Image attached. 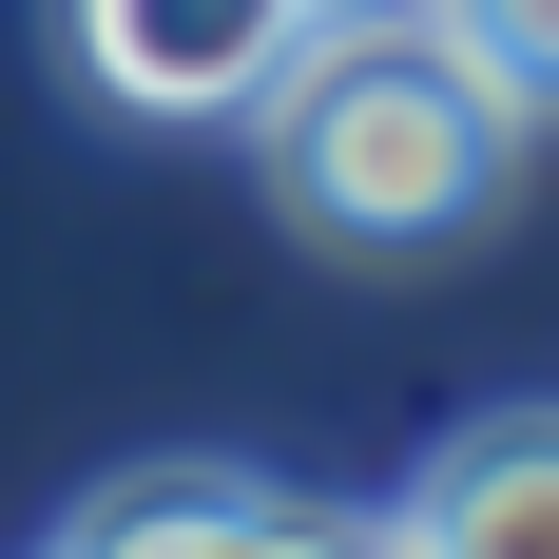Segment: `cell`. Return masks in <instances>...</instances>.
<instances>
[{"mask_svg":"<svg viewBox=\"0 0 559 559\" xmlns=\"http://www.w3.org/2000/svg\"><path fill=\"white\" fill-rule=\"evenodd\" d=\"M251 155H271V193H289L309 251H444V231L502 213L521 97L425 20V0H386V20H309V39L271 58Z\"/></svg>","mask_w":559,"mask_h":559,"instance_id":"1","label":"cell"},{"mask_svg":"<svg viewBox=\"0 0 559 559\" xmlns=\"http://www.w3.org/2000/svg\"><path fill=\"white\" fill-rule=\"evenodd\" d=\"M58 39L97 78L116 116H174V135H213V116L271 97V58L309 39L289 0H58Z\"/></svg>","mask_w":559,"mask_h":559,"instance_id":"2","label":"cell"},{"mask_svg":"<svg viewBox=\"0 0 559 559\" xmlns=\"http://www.w3.org/2000/svg\"><path fill=\"white\" fill-rule=\"evenodd\" d=\"M386 540H425V559H559V405L463 425V444L386 502Z\"/></svg>","mask_w":559,"mask_h":559,"instance_id":"3","label":"cell"},{"mask_svg":"<svg viewBox=\"0 0 559 559\" xmlns=\"http://www.w3.org/2000/svg\"><path fill=\"white\" fill-rule=\"evenodd\" d=\"M78 559H155V540H231V559H271V540H329V521L289 502V483H251V463H135V483H97V502L58 521Z\"/></svg>","mask_w":559,"mask_h":559,"instance_id":"4","label":"cell"},{"mask_svg":"<svg viewBox=\"0 0 559 559\" xmlns=\"http://www.w3.org/2000/svg\"><path fill=\"white\" fill-rule=\"evenodd\" d=\"M425 20H444V39L483 58L521 116H559V0H425Z\"/></svg>","mask_w":559,"mask_h":559,"instance_id":"5","label":"cell"},{"mask_svg":"<svg viewBox=\"0 0 559 559\" xmlns=\"http://www.w3.org/2000/svg\"><path fill=\"white\" fill-rule=\"evenodd\" d=\"M289 20H386V0H289Z\"/></svg>","mask_w":559,"mask_h":559,"instance_id":"6","label":"cell"}]
</instances>
